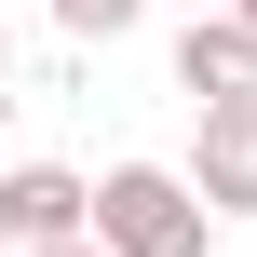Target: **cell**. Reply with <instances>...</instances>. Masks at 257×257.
<instances>
[{
    "label": "cell",
    "instance_id": "obj_1",
    "mask_svg": "<svg viewBox=\"0 0 257 257\" xmlns=\"http://www.w3.org/2000/svg\"><path fill=\"white\" fill-rule=\"evenodd\" d=\"M81 230L108 257H203L217 244V203H203L176 163H108V176L81 190Z\"/></svg>",
    "mask_w": 257,
    "mask_h": 257
},
{
    "label": "cell",
    "instance_id": "obj_4",
    "mask_svg": "<svg viewBox=\"0 0 257 257\" xmlns=\"http://www.w3.org/2000/svg\"><path fill=\"white\" fill-rule=\"evenodd\" d=\"M81 190H95V176H68V163H0V244L81 230Z\"/></svg>",
    "mask_w": 257,
    "mask_h": 257
},
{
    "label": "cell",
    "instance_id": "obj_2",
    "mask_svg": "<svg viewBox=\"0 0 257 257\" xmlns=\"http://www.w3.org/2000/svg\"><path fill=\"white\" fill-rule=\"evenodd\" d=\"M176 95H190V108H217V95H257V27L230 14V0L176 14Z\"/></svg>",
    "mask_w": 257,
    "mask_h": 257
},
{
    "label": "cell",
    "instance_id": "obj_9",
    "mask_svg": "<svg viewBox=\"0 0 257 257\" xmlns=\"http://www.w3.org/2000/svg\"><path fill=\"white\" fill-rule=\"evenodd\" d=\"M176 14H203V0H176Z\"/></svg>",
    "mask_w": 257,
    "mask_h": 257
},
{
    "label": "cell",
    "instance_id": "obj_6",
    "mask_svg": "<svg viewBox=\"0 0 257 257\" xmlns=\"http://www.w3.org/2000/svg\"><path fill=\"white\" fill-rule=\"evenodd\" d=\"M14 257H108L95 230H54V244H14Z\"/></svg>",
    "mask_w": 257,
    "mask_h": 257
},
{
    "label": "cell",
    "instance_id": "obj_7",
    "mask_svg": "<svg viewBox=\"0 0 257 257\" xmlns=\"http://www.w3.org/2000/svg\"><path fill=\"white\" fill-rule=\"evenodd\" d=\"M0 81H14V27H0Z\"/></svg>",
    "mask_w": 257,
    "mask_h": 257
},
{
    "label": "cell",
    "instance_id": "obj_5",
    "mask_svg": "<svg viewBox=\"0 0 257 257\" xmlns=\"http://www.w3.org/2000/svg\"><path fill=\"white\" fill-rule=\"evenodd\" d=\"M136 14H149V0H54V27H68V41H122Z\"/></svg>",
    "mask_w": 257,
    "mask_h": 257
},
{
    "label": "cell",
    "instance_id": "obj_8",
    "mask_svg": "<svg viewBox=\"0 0 257 257\" xmlns=\"http://www.w3.org/2000/svg\"><path fill=\"white\" fill-rule=\"evenodd\" d=\"M230 14H244V27H257V0H230Z\"/></svg>",
    "mask_w": 257,
    "mask_h": 257
},
{
    "label": "cell",
    "instance_id": "obj_3",
    "mask_svg": "<svg viewBox=\"0 0 257 257\" xmlns=\"http://www.w3.org/2000/svg\"><path fill=\"white\" fill-rule=\"evenodd\" d=\"M190 190L217 217H257V95H217L203 136H190Z\"/></svg>",
    "mask_w": 257,
    "mask_h": 257
}]
</instances>
